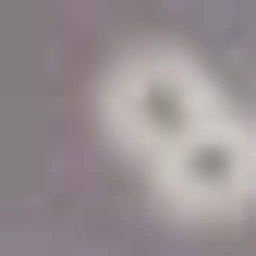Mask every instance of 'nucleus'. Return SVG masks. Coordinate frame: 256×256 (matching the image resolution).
I'll return each instance as SVG.
<instances>
[{
  "instance_id": "f257e3e1",
  "label": "nucleus",
  "mask_w": 256,
  "mask_h": 256,
  "mask_svg": "<svg viewBox=\"0 0 256 256\" xmlns=\"http://www.w3.org/2000/svg\"><path fill=\"white\" fill-rule=\"evenodd\" d=\"M220 110H232V98H220V74H208L196 49H171V37L110 49V74H98V146H110V158H134V171L183 158Z\"/></svg>"
},
{
  "instance_id": "f03ea898",
  "label": "nucleus",
  "mask_w": 256,
  "mask_h": 256,
  "mask_svg": "<svg viewBox=\"0 0 256 256\" xmlns=\"http://www.w3.org/2000/svg\"><path fill=\"white\" fill-rule=\"evenodd\" d=\"M146 208L158 220H196V232H208V220H244L256 208V110H220L183 158H158V171H146Z\"/></svg>"
}]
</instances>
